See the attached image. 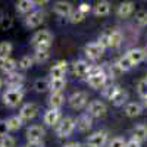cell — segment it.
Segmentation results:
<instances>
[{
  "instance_id": "30",
  "label": "cell",
  "mask_w": 147,
  "mask_h": 147,
  "mask_svg": "<svg viewBox=\"0 0 147 147\" xmlns=\"http://www.w3.org/2000/svg\"><path fill=\"white\" fill-rule=\"evenodd\" d=\"M65 80L60 78V80H52L50 78V90L52 93H60L63 88H65Z\"/></svg>"
},
{
  "instance_id": "46",
  "label": "cell",
  "mask_w": 147,
  "mask_h": 147,
  "mask_svg": "<svg viewBox=\"0 0 147 147\" xmlns=\"http://www.w3.org/2000/svg\"><path fill=\"white\" fill-rule=\"evenodd\" d=\"M6 131H7L6 124H5V122H0V137H5L6 136Z\"/></svg>"
},
{
  "instance_id": "26",
  "label": "cell",
  "mask_w": 147,
  "mask_h": 147,
  "mask_svg": "<svg viewBox=\"0 0 147 147\" xmlns=\"http://www.w3.org/2000/svg\"><path fill=\"white\" fill-rule=\"evenodd\" d=\"M127 99H128V93H127L125 90L119 88V90H118V93L112 97V100H110V102H112L115 106H122V105H124V103L127 102Z\"/></svg>"
},
{
  "instance_id": "33",
  "label": "cell",
  "mask_w": 147,
  "mask_h": 147,
  "mask_svg": "<svg viewBox=\"0 0 147 147\" xmlns=\"http://www.w3.org/2000/svg\"><path fill=\"white\" fill-rule=\"evenodd\" d=\"M32 63H34V59H32V57H30V56H24V57L19 59L18 68H21V69H30V68L32 66Z\"/></svg>"
},
{
  "instance_id": "1",
  "label": "cell",
  "mask_w": 147,
  "mask_h": 147,
  "mask_svg": "<svg viewBox=\"0 0 147 147\" xmlns=\"http://www.w3.org/2000/svg\"><path fill=\"white\" fill-rule=\"evenodd\" d=\"M24 100V90L22 87L18 88H9L3 94V103L9 107H15Z\"/></svg>"
},
{
  "instance_id": "39",
  "label": "cell",
  "mask_w": 147,
  "mask_h": 147,
  "mask_svg": "<svg viewBox=\"0 0 147 147\" xmlns=\"http://www.w3.org/2000/svg\"><path fill=\"white\" fill-rule=\"evenodd\" d=\"M0 147H15V138L6 134V136L2 137V140H0Z\"/></svg>"
},
{
  "instance_id": "35",
  "label": "cell",
  "mask_w": 147,
  "mask_h": 147,
  "mask_svg": "<svg viewBox=\"0 0 147 147\" xmlns=\"http://www.w3.org/2000/svg\"><path fill=\"white\" fill-rule=\"evenodd\" d=\"M118 65L122 68V71H124V72H125V71H129V69L134 66V65H132V62L129 60V57H128L127 55H125V56H122V57L118 60Z\"/></svg>"
},
{
  "instance_id": "52",
  "label": "cell",
  "mask_w": 147,
  "mask_h": 147,
  "mask_svg": "<svg viewBox=\"0 0 147 147\" xmlns=\"http://www.w3.org/2000/svg\"><path fill=\"white\" fill-rule=\"evenodd\" d=\"M144 52H146V57H147V47L144 49Z\"/></svg>"
},
{
  "instance_id": "42",
  "label": "cell",
  "mask_w": 147,
  "mask_h": 147,
  "mask_svg": "<svg viewBox=\"0 0 147 147\" xmlns=\"http://www.w3.org/2000/svg\"><path fill=\"white\" fill-rule=\"evenodd\" d=\"M12 25H13V21H12V18H9V16H5L3 21L0 22V28L5 30V31H6V30H10Z\"/></svg>"
},
{
  "instance_id": "41",
  "label": "cell",
  "mask_w": 147,
  "mask_h": 147,
  "mask_svg": "<svg viewBox=\"0 0 147 147\" xmlns=\"http://www.w3.org/2000/svg\"><path fill=\"white\" fill-rule=\"evenodd\" d=\"M85 18V15L84 13H81V12L77 9L75 12H72L71 13V16H69V19H71V22H74V24H77V22H81L82 19Z\"/></svg>"
},
{
  "instance_id": "18",
  "label": "cell",
  "mask_w": 147,
  "mask_h": 147,
  "mask_svg": "<svg viewBox=\"0 0 147 147\" xmlns=\"http://www.w3.org/2000/svg\"><path fill=\"white\" fill-rule=\"evenodd\" d=\"M131 134H132L134 140H137L138 143H143V141L147 140V127L144 124H138V125H136L132 128Z\"/></svg>"
},
{
  "instance_id": "31",
  "label": "cell",
  "mask_w": 147,
  "mask_h": 147,
  "mask_svg": "<svg viewBox=\"0 0 147 147\" xmlns=\"http://www.w3.org/2000/svg\"><path fill=\"white\" fill-rule=\"evenodd\" d=\"M34 88H35V91H38V93H44V91H47L49 88H50V81H47V80H37L34 82Z\"/></svg>"
},
{
  "instance_id": "51",
  "label": "cell",
  "mask_w": 147,
  "mask_h": 147,
  "mask_svg": "<svg viewBox=\"0 0 147 147\" xmlns=\"http://www.w3.org/2000/svg\"><path fill=\"white\" fill-rule=\"evenodd\" d=\"M2 85H3V81H2V78H0V88H2Z\"/></svg>"
},
{
  "instance_id": "20",
  "label": "cell",
  "mask_w": 147,
  "mask_h": 147,
  "mask_svg": "<svg viewBox=\"0 0 147 147\" xmlns=\"http://www.w3.org/2000/svg\"><path fill=\"white\" fill-rule=\"evenodd\" d=\"M132 12H134V3L132 2H124V3L119 5L116 13H118L119 18H128Z\"/></svg>"
},
{
  "instance_id": "27",
  "label": "cell",
  "mask_w": 147,
  "mask_h": 147,
  "mask_svg": "<svg viewBox=\"0 0 147 147\" xmlns=\"http://www.w3.org/2000/svg\"><path fill=\"white\" fill-rule=\"evenodd\" d=\"M34 2L32 0H19L16 3V10L21 12V13H28V12L34 7Z\"/></svg>"
},
{
  "instance_id": "45",
  "label": "cell",
  "mask_w": 147,
  "mask_h": 147,
  "mask_svg": "<svg viewBox=\"0 0 147 147\" xmlns=\"http://www.w3.org/2000/svg\"><path fill=\"white\" fill-rule=\"evenodd\" d=\"M125 147H141V143H138L137 140L131 138V140L127 143V146H125Z\"/></svg>"
},
{
  "instance_id": "13",
  "label": "cell",
  "mask_w": 147,
  "mask_h": 147,
  "mask_svg": "<svg viewBox=\"0 0 147 147\" xmlns=\"http://www.w3.org/2000/svg\"><path fill=\"white\" fill-rule=\"evenodd\" d=\"M25 80V77L22 75V74H18V72H13V74H9L6 75V85L9 88H18V87H22V82Z\"/></svg>"
},
{
  "instance_id": "10",
  "label": "cell",
  "mask_w": 147,
  "mask_h": 147,
  "mask_svg": "<svg viewBox=\"0 0 147 147\" xmlns=\"http://www.w3.org/2000/svg\"><path fill=\"white\" fill-rule=\"evenodd\" d=\"M106 80H107V75L105 72H102V74H96V75H90L88 78H87V81H88V85L91 88H94V90H100V88H103L105 87V84H106Z\"/></svg>"
},
{
  "instance_id": "7",
  "label": "cell",
  "mask_w": 147,
  "mask_h": 147,
  "mask_svg": "<svg viewBox=\"0 0 147 147\" xmlns=\"http://www.w3.org/2000/svg\"><path fill=\"white\" fill-rule=\"evenodd\" d=\"M84 52H85V55H87V57H88V59L96 60V59L102 57V55L105 53V47H103V46H100L97 41H94V43H90V44L85 46Z\"/></svg>"
},
{
  "instance_id": "43",
  "label": "cell",
  "mask_w": 147,
  "mask_h": 147,
  "mask_svg": "<svg viewBox=\"0 0 147 147\" xmlns=\"http://www.w3.org/2000/svg\"><path fill=\"white\" fill-rule=\"evenodd\" d=\"M97 43H99L100 46H103L105 49H106V47H110V46H109V32L102 34V35L99 37V41H97Z\"/></svg>"
},
{
  "instance_id": "48",
  "label": "cell",
  "mask_w": 147,
  "mask_h": 147,
  "mask_svg": "<svg viewBox=\"0 0 147 147\" xmlns=\"http://www.w3.org/2000/svg\"><path fill=\"white\" fill-rule=\"evenodd\" d=\"M63 147H81V144H80V143H68V144H65Z\"/></svg>"
},
{
  "instance_id": "12",
  "label": "cell",
  "mask_w": 147,
  "mask_h": 147,
  "mask_svg": "<svg viewBox=\"0 0 147 147\" xmlns=\"http://www.w3.org/2000/svg\"><path fill=\"white\" fill-rule=\"evenodd\" d=\"M66 68H68V62H66V60H59L56 65H53L50 68V77H52V80L63 78L65 72H66Z\"/></svg>"
},
{
  "instance_id": "29",
  "label": "cell",
  "mask_w": 147,
  "mask_h": 147,
  "mask_svg": "<svg viewBox=\"0 0 147 147\" xmlns=\"http://www.w3.org/2000/svg\"><path fill=\"white\" fill-rule=\"evenodd\" d=\"M122 43V34L121 31L115 30L112 32H109V46L110 47H118Z\"/></svg>"
},
{
  "instance_id": "37",
  "label": "cell",
  "mask_w": 147,
  "mask_h": 147,
  "mask_svg": "<svg viewBox=\"0 0 147 147\" xmlns=\"http://www.w3.org/2000/svg\"><path fill=\"white\" fill-rule=\"evenodd\" d=\"M50 57V53L49 52H35L34 53V62H38V63H44L46 60Z\"/></svg>"
},
{
  "instance_id": "4",
  "label": "cell",
  "mask_w": 147,
  "mask_h": 147,
  "mask_svg": "<svg viewBox=\"0 0 147 147\" xmlns=\"http://www.w3.org/2000/svg\"><path fill=\"white\" fill-rule=\"evenodd\" d=\"M69 106L72 109H82L88 102V94L85 91H77L69 97Z\"/></svg>"
},
{
  "instance_id": "15",
  "label": "cell",
  "mask_w": 147,
  "mask_h": 147,
  "mask_svg": "<svg viewBox=\"0 0 147 147\" xmlns=\"http://www.w3.org/2000/svg\"><path fill=\"white\" fill-rule=\"evenodd\" d=\"M127 56L129 57V60L132 62V65L136 66L138 63H141L143 60L146 59V52H144V49H131V50H128Z\"/></svg>"
},
{
  "instance_id": "21",
  "label": "cell",
  "mask_w": 147,
  "mask_h": 147,
  "mask_svg": "<svg viewBox=\"0 0 147 147\" xmlns=\"http://www.w3.org/2000/svg\"><path fill=\"white\" fill-rule=\"evenodd\" d=\"M110 12V3L106 2V0H102V2H97L94 6V15L96 16H106Z\"/></svg>"
},
{
  "instance_id": "8",
  "label": "cell",
  "mask_w": 147,
  "mask_h": 147,
  "mask_svg": "<svg viewBox=\"0 0 147 147\" xmlns=\"http://www.w3.org/2000/svg\"><path fill=\"white\" fill-rule=\"evenodd\" d=\"M106 112H107V107H106V105L103 102H100V100L90 102V105H88V113L93 118H102V116L106 115Z\"/></svg>"
},
{
  "instance_id": "32",
  "label": "cell",
  "mask_w": 147,
  "mask_h": 147,
  "mask_svg": "<svg viewBox=\"0 0 147 147\" xmlns=\"http://www.w3.org/2000/svg\"><path fill=\"white\" fill-rule=\"evenodd\" d=\"M122 74H124V71H122V68L118 65V62L110 65V68H109V77L110 78H119Z\"/></svg>"
},
{
  "instance_id": "24",
  "label": "cell",
  "mask_w": 147,
  "mask_h": 147,
  "mask_svg": "<svg viewBox=\"0 0 147 147\" xmlns=\"http://www.w3.org/2000/svg\"><path fill=\"white\" fill-rule=\"evenodd\" d=\"M5 124H6L7 131H16L22 127V119L19 116H10L5 121Z\"/></svg>"
},
{
  "instance_id": "49",
  "label": "cell",
  "mask_w": 147,
  "mask_h": 147,
  "mask_svg": "<svg viewBox=\"0 0 147 147\" xmlns=\"http://www.w3.org/2000/svg\"><path fill=\"white\" fill-rule=\"evenodd\" d=\"M3 18H5V13H3V10H0V22L3 21Z\"/></svg>"
},
{
  "instance_id": "44",
  "label": "cell",
  "mask_w": 147,
  "mask_h": 147,
  "mask_svg": "<svg viewBox=\"0 0 147 147\" xmlns=\"http://www.w3.org/2000/svg\"><path fill=\"white\" fill-rule=\"evenodd\" d=\"M78 10L81 12V13H84V15H87L88 12L91 10V6H90L88 3H81V5H80V7H78Z\"/></svg>"
},
{
  "instance_id": "50",
  "label": "cell",
  "mask_w": 147,
  "mask_h": 147,
  "mask_svg": "<svg viewBox=\"0 0 147 147\" xmlns=\"http://www.w3.org/2000/svg\"><path fill=\"white\" fill-rule=\"evenodd\" d=\"M144 106L147 107V97H146V99H144Z\"/></svg>"
},
{
  "instance_id": "6",
  "label": "cell",
  "mask_w": 147,
  "mask_h": 147,
  "mask_svg": "<svg viewBox=\"0 0 147 147\" xmlns=\"http://www.w3.org/2000/svg\"><path fill=\"white\" fill-rule=\"evenodd\" d=\"M37 113H38V106L35 103H25L19 110V118L22 121H30V119L35 118Z\"/></svg>"
},
{
  "instance_id": "53",
  "label": "cell",
  "mask_w": 147,
  "mask_h": 147,
  "mask_svg": "<svg viewBox=\"0 0 147 147\" xmlns=\"http://www.w3.org/2000/svg\"><path fill=\"white\" fill-rule=\"evenodd\" d=\"M146 80H147V75H146Z\"/></svg>"
},
{
  "instance_id": "11",
  "label": "cell",
  "mask_w": 147,
  "mask_h": 147,
  "mask_svg": "<svg viewBox=\"0 0 147 147\" xmlns=\"http://www.w3.org/2000/svg\"><path fill=\"white\" fill-rule=\"evenodd\" d=\"M75 127L84 132V131H88L91 127H93V116L90 113H82L78 116V119L75 121Z\"/></svg>"
},
{
  "instance_id": "47",
  "label": "cell",
  "mask_w": 147,
  "mask_h": 147,
  "mask_svg": "<svg viewBox=\"0 0 147 147\" xmlns=\"http://www.w3.org/2000/svg\"><path fill=\"white\" fill-rule=\"evenodd\" d=\"M27 147H43V143L41 141H28Z\"/></svg>"
},
{
  "instance_id": "25",
  "label": "cell",
  "mask_w": 147,
  "mask_h": 147,
  "mask_svg": "<svg viewBox=\"0 0 147 147\" xmlns=\"http://www.w3.org/2000/svg\"><path fill=\"white\" fill-rule=\"evenodd\" d=\"M16 60H13V59H6V60H3L2 62V65H0V69H2L6 75H9V74H13V72H16Z\"/></svg>"
},
{
  "instance_id": "2",
  "label": "cell",
  "mask_w": 147,
  "mask_h": 147,
  "mask_svg": "<svg viewBox=\"0 0 147 147\" xmlns=\"http://www.w3.org/2000/svg\"><path fill=\"white\" fill-rule=\"evenodd\" d=\"M74 129H75V121H74L72 118H63L62 121H60V124L57 125V128H56V134L60 138H66L72 134Z\"/></svg>"
},
{
  "instance_id": "28",
  "label": "cell",
  "mask_w": 147,
  "mask_h": 147,
  "mask_svg": "<svg viewBox=\"0 0 147 147\" xmlns=\"http://www.w3.org/2000/svg\"><path fill=\"white\" fill-rule=\"evenodd\" d=\"M10 53H12V44L9 41H2L0 43V62L9 59Z\"/></svg>"
},
{
  "instance_id": "9",
  "label": "cell",
  "mask_w": 147,
  "mask_h": 147,
  "mask_svg": "<svg viewBox=\"0 0 147 147\" xmlns=\"http://www.w3.org/2000/svg\"><path fill=\"white\" fill-rule=\"evenodd\" d=\"M44 18H46V15H44L43 10H35V12H31V13L25 18V24L30 28H37L44 22Z\"/></svg>"
},
{
  "instance_id": "23",
  "label": "cell",
  "mask_w": 147,
  "mask_h": 147,
  "mask_svg": "<svg viewBox=\"0 0 147 147\" xmlns=\"http://www.w3.org/2000/svg\"><path fill=\"white\" fill-rule=\"evenodd\" d=\"M63 102H65V97L62 93H52L50 99H49L50 109H56V110H59V107L63 105Z\"/></svg>"
},
{
  "instance_id": "38",
  "label": "cell",
  "mask_w": 147,
  "mask_h": 147,
  "mask_svg": "<svg viewBox=\"0 0 147 147\" xmlns=\"http://www.w3.org/2000/svg\"><path fill=\"white\" fill-rule=\"evenodd\" d=\"M137 91H138V94L143 97V99H146V97H147V80H146V78L141 80V81H138V84H137Z\"/></svg>"
},
{
  "instance_id": "5",
  "label": "cell",
  "mask_w": 147,
  "mask_h": 147,
  "mask_svg": "<svg viewBox=\"0 0 147 147\" xmlns=\"http://www.w3.org/2000/svg\"><path fill=\"white\" fill-rule=\"evenodd\" d=\"M107 143V132L106 131H96L87 138L88 147H105Z\"/></svg>"
},
{
  "instance_id": "34",
  "label": "cell",
  "mask_w": 147,
  "mask_h": 147,
  "mask_svg": "<svg viewBox=\"0 0 147 147\" xmlns=\"http://www.w3.org/2000/svg\"><path fill=\"white\" fill-rule=\"evenodd\" d=\"M118 90H119L118 85H107L106 88H103V97H106V99H109V100H112V97L118 93Z\"/></svg>"
},
{
  "instance_id": "19",
  "label": "cell",
  "mask_w": 147,
  "mask_h": 147,
  "mask_svg": "<svg viewBox=\"0 0 147 147\" xmlns=\"http://www.w3.org/2000/svg\"><path fill=\"white\" fill-rule=\"evenodd\" d=\"M59 121H60V112L56 109H49L44 113V124L49 125V127L56 125Z\"/></svg>"
},
{
  "instance_id": "17",
  "label": "cell",
  "mask_w": 147,
  "mask_h": 147,
  "mask_svg": "<svg viewBox=\"0 0 147 147\" xmlns=\"http://www.w3.org/2000/svg\"><path fill=\"white\" fill-rule=\"evenodd\" d=\"M53 10L60 16H71L72 13V5L68 2H56L53 5Z\"/></svg>"
},
{
  "instance_id": "14",
  "label": "cell",
  "mask_w": 147,
  "mask_h": 147,
  "mask_svg": "<svg viewBox=\"0 0 147 147\" xmlns=\"http://www.w3.org/2000/svg\"><path fill=\"white\" fill-rule=\"evenodd\" d=\"M44 137V128L41 125H32L27 129L28 141H40Z\"/></svg>"
},
{
  "instance_id": "3",
  "label": "cell",
  "mask_w": 147,
  "mask_h": 147,
  "mask_svg": "<svg viewBox=\"0 0 147 147\" xmlns=\"http://www.w3.org/2000/svg\"><path fill=\"white\" fill-rule=\"evenodd\" d=\"M52 41H53V35H52L50 31H47V30L37 31L32 35V38H31V44L34 47L41 46V44H52Z\"/></svg>"
},
{
  "instance_id": "22",
  "label": "cell",
  "mask_w": 147,
  "mask_h": 147,
  "mask_svg": "<svg viewBox=\"0 0 147 147\" xmlns=\"http://www.w3.org/2000/svg\"><path fill=\"white\" fill-rule=\"evenodd\" d=\"M141 112H143V106H141L140 103L132 102V103H128V105L125 106V115L129 116V118H136V116H138Z\"/></svg>"
},
{
  "instance_id": "16",
  "label": "cell",
  "mask_w": 147,
  "mask_h": 147,
  "mask_svg": "<svg viewBox=\"0 0 147 147\" xmlns=\"http://www.w3.org/2000/svg\"><path fill=\"white\" fill-rule=\"evenodd\" d=\"M90 69H91V65H88V62H85V60H77L74 63V72L78 77H88Z\"/></svg>"
},
{
  "instance_id": "36",
  "label": "cell",
  "mask_w": 147,
  "mask_h": 147,
  "mask_svg": "<svg viewBox=\"0 0 147 147\" xmlns=\"http://www.w3.org/2000/svg\"><path fill=\"white\" fill-rule=\"evenodd\" d=\"M136 21L138 25L147 27V10H138L136 13Z\"/></svg>"
},
{
  "instance_id": "40",
  "label": "cell",
  "mask_w": 147,
  "mask_h": 147,
  "mask_svg": "<svg viewBox=\"0 0 147 147\" xmlns=\"http://www.w3.org/2000/svg\"><path fill=\"white\" fill-rule=\"evenodd\" d=\"M125 146H127V141L122 137H115L109 143V147H125Z\"/></svg>"
}]
</instances>
